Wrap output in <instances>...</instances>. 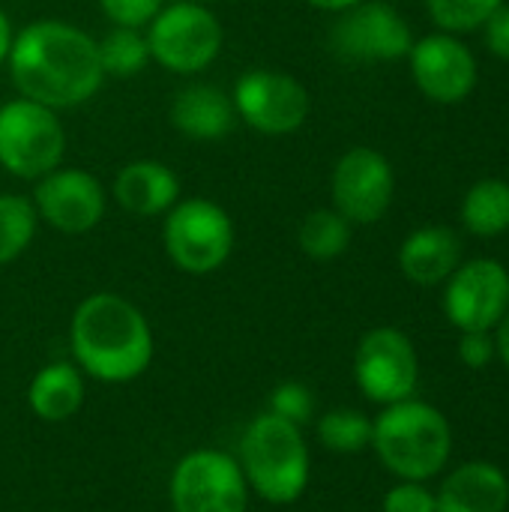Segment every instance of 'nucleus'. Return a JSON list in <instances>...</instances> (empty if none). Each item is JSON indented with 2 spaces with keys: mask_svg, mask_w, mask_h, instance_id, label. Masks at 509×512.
<instances>
[{
  "mask_svg": "<svg viewBox=\"0 0 509 512\" xmlns=\"http://www.w3.org/2000/svg\"><path fill=\"white\" fill-rule=\"evenodd\" d=\"M6 66L18 96L54 111L90 102L105 84L96 39L63 18L24 24L12 36Z\"/></svg>",
  "mask_w": 509,
  "mask_h": 512,
  "instance_id": "nucleus-1",
  "label": "nucleus"
},
{
  "mask_svg": "<svg viewBox=\"0 0 509 512\" xmlns=\"http://www.w3.org/2000/svg\"><path fill=\"white\" fill-rule=\"evenodd\" d=\"M69 345L75 363L105 384L135 381L153 360V330L144 312L111 291L78 303L69 324Z\"/></svg>",
  "mask_w": 509,
  "mask_h": 512,
  "instance_id": "nucleus-2",
  "label": "nucleus"
},
{
  "mask_svg": "<svg viewBox=\"0 0 509 512\" xmlns=\"http://www.w3.org/2000/svg\"><path fill=\"white\" fill-rule=\"evenodd\" d=\"M372 447L390 474L423 483L447 468L453 453V429L435 405L402 399L387 405L372 423Z\"/></svg>",
  "mask_w": 509,
  "mask_h": 512,
  "instance_id": "nucleus-3",
  "label": "nucleus"
},
{
  "mask_svg": "<svg viewBox=\"0 0 509 512\" xmlns=\"http://www.w3.org/2000/svg\"><path fill=\"white\" fill-rule=\"evenodd\" d=\"M240 468L246 483L270 504H294L309 486V447L300 426L258 414L240 441Z\"/></svg>",
  "mask_w": 509,
  "mask_h": 512,
  "instance_id": "nucleus-4",
  "label": "nucleus"
},
{
  "mask_svg": "<svg viewBox=\"0 0 509 512\" xmlns=\"http://www.w3.org/2000/svg\"><path fill=\"white\" fill-rule=\"evenodd\" d=\"M150 60L174 75H198L210 69L225 45L219 15L198 0H171L144 27Z\"/></svg>",
  "mask_w": 509,
  "mask_h": 512,
  "instance_id": "nucleus-5",
  "label": "nucleus"
},
{
  "mask_svg": "<svg viewBox=\"0 0 509 512\" xmlns=\"http://www.w3.org/2000/svg\"><path fill=\"white\" fill-rule=\"evenodd\" d=\"M234 237L231 213L210 198H180L162 216L165 255L189 276H207L225 267L234 252Z\"/></svg>",
  "mask_w": 509,
  "mask_h": 512,
  "instance_id": "nucleus-6",
  "label": "nucleus"
},
{
  "mask_svg": "<svg viewBox=\"0 0 509 512\" xmlns=\"http://www.w3.org/2000/svg\"><path fill=\"white\" fill-rule=\"evenodd\" d=\"M66 156V129L54 108L33 99L0 102V168L18 180L36 183L60 168Z\"/></svg>",
  "mask_w": 509,
  "mask_h": 512,
  "instance_id": "nucleus-7",
  "label": "nucleus"
},
{
  "mask_svg": "<svg viewBox=\"0 0 509 512\" xmlns=\"http://www.w3.org/2000/svg\"><path fill=\"white\" fill-rule=\"evenodd\" d=\"M231 99L237 108V120L270 138H282L303 129L312 114V96L306 84L291 72L267 66L243 72L234 81Z\"/></svg>",
  "mask_w": 509,
  "mask_h": 512,
  "instance_id": "nucleus-8",
  "label": "nucleus"
},
{
  "mask_svg": "<svg viewBox=\"0 0 509 512\" xmlns=\"http://www.w3.org/2000/svg\"><path fill=\"white\" fill-rule=\"evenodd\" d=\"M174 512H246L249 483L234 456L219 450H195L183 456L171 474Z\"/></svg>",
  "mask_w": 509,
  "mask_h": 512,
  "instance_id": "nucleus-9",
  "label": "nucleus"
},
{
  "mask_svg": "<svg viewBox=\"0 0 509 512\" xmlns=\"http://www.w3.org/2000/svg\"><path fill=\"white\" fill-rule=\"evenodd\" d=\"M33 210L48 228L78 237L93 231L108 210V189L102 180L75 165H60L33 183Z\"/></svg>",
  "mask_w": 509,
  "mask_h": 512,
  "instance_id": "nucleus-10",
  "label": "nucleus"
},
{
  "mask_svg": "<svg viewBox=\"0 0 509 512\" xmlns=\"http://www.w3.org/2000/svg\"><path fill=\"white\" fill-rule=\"evenodd\" d=\"M414 45L408 21L381 0H360L357 6L339 12L330 27V48L342 60L354 63H387L408 57Z\"/></svg>",
  "mask_w": 509,
  "mask_h": 512,
  "instance_id": "nucleus-11",
  "label": "nucleus"
},
{
  "mask_svg": "<svg viewBox=\"0 0 509 512\" xmlns=\"http://www.w3.org/2000/svg\"><path fill=\"white\" fill-rule=\"evenodd\" d=\"M354 378L363 396L378 405L411 399L420 381L414 342L396 327L369 330L354 351Z\"/></svg>",
  "mask_w": 509,
  "mask_h": 512,
  "instance_id": "nucleus-12",
  "label": "nucleus"
},
{
  "mask_svg": "<svg viewBox=\"0 0 509 512\" xmlns=\"http://www.w3.org/2000/svg\"><path fill=\"white\" fill-rule=\"evenodd\" d=\"M396 192L393 165L372 147H351L339 156L330 177L333 210L351 225H372L387 216Z\"/></svg>",
  "mask_w": 509,
  "mask_h": 512,
  "instance_id": "nucleus-13",
  "label": "nucleus"
},
{
  "mask_svg": "<svg viewBox=\"0 0 509 512\" xmlns=\"http://www.w3.org/2000/svg\"><path fill=\"white\" fill-rule=\"evenodd\" d=\"M444 312L462 333L495 330L509 312L507 267L492 258H477L456 267L447 279Z\"/></svg>",
  "mask_w": 509,
  "mask_h": 512,
  "instance_id": "nucleus-14",
  "label": "nucleus"
},
{
  "mask_svg": "<svg viewBox=\"0 0 509 512\" xmlns=\"http://www.w3.org/2000/svg\"><path fill=\"white\" fill-rule=\"evenodd\" d=\"M414 84L441 105H456L477 87V60L468 45L450 33H432L408 51Z\"/></svg>",
  "mask_w": 509,
  "mask_h": 512,
  "instance_id": "nucleus-15",
  "label": "nucleus"
},
{
  "mask_svg": "<svg viewBox=\"0 0 509 512\" xmlns=\"http://www.w3.org/2000/svg\"><path fill=\"white\" fill-rule=\"evenodd\" d=\"M108 198L138 219L165 216L180 201V177L162 159H132L114 174Z\"/></svg>",
  "mask_w": 509,
  "mask_h": 512,
  "instance_id": "nucleus-16",
  "label": "nucleus"
},
{
  "mask_svg": "<svg viewBox=\"0 0 509 512\" xmlns=\"http://www.w3.org/2000/svg\"><path fill=\"white\" fill-rule=\"evenodd\" d=\"M168 120L189 141H219L237 126V108L231 93H225L222 87L192 81L174 93Z\"/></svg>",
  "mask_w": 509,
  "mask_h": 512,
  "instance_id": "nucleus-17",
  "label": "nucleus"
},
{
  "mask_svg": "<svg viewBox=\"0 0 509 512\" xmlns=\"http://www.w3.org/2000/svg\"><path fill=\"white\" fill-rule=\"evenodd\" d=\"M435 504L438 512H507V474L492 462H468L444 480Z\"/></svg>",
  "mask_w": 509,
  "mask_h": 512,
  "instance_id": "nucleus-18",
  "label": "nucleus"
},
{
  "mask_svg": "<svg viewBox=\"0 0 509 512\" xmlns=\"http://www.w3.org/2000/svg\"><path fill=\"white\" fill-rule=\"evenodd\" d=\"M462 258V243L450 228L429 225L405 237L399 249V270L414 285H441L453 276Z\"/></svg>",
  "mask_w": 509,
  "mask_h": 512,
  "instance_id": "nucleus-19",
  "label": "nucleus"
},
{
  "mask_svg": "<svg viewBox=\"0 0 509 512\" xmlns=\"http://www.w3.org/2000/svg\"><path fill=\"white\" fill-rule=\"evenodd\" d=\"M27 402L33 414L45 423H63L78 414L84 402V381L72 363L42 366L27 390Z\"/></svg>",
  "mask_w": 509,
  "mask_h": 512,
  "instance_id": "nucleus-20",
  "label": "nucleus"
},
{
  "mask_svg": "<svg viewBox=\"0 0 509 512\" xmlns=\"http://www.w3.org/2000/svg\"><path fill=\"white\" fill-rule=\"evenodd\" d=\"M297 243L306 258L333 261V258L345 255V249L351 246V222L333 207L309 210L297 228Z\"/></svg>",
  "mask_w": 509,
  "mask_h": 512,
  "instance_id": "nucleus-21",
  "label": "nucleus"
},
{
  "mask_svg": "<svg viewBox=\"0 0 509 512\" xmlns=\"http://www.w3.org/2000/svg\"><path fill=\"white\" fill-rule=\"evenodd\" d=\"M462 222L477 237H498L509 231V183L480 180L462 201Z\"/></svg>",
  "mask_w": 509,
  "mask_h": 512,
  "instance_id": "nucleus-22",
  "label": "nucleus"
},
{
  "mask_svg": "<svg viewBox=\"0 0 509 512\" xmlns=\"http://www.w3.org/2000/svg\"><path fill=\"white\" fill-rule=\"evenodd\" d=\"M99 45V63L105 78H135L147 69L150 60V45L144 30L138 27H111Z\"/></svg>",
  "mask_w": 509,
  "mask_h": 512,
  "instance_id": "nucleus-23",
  "label": "nucleus"
},
{
  "mask_svg": "<svg viewBox=\"0 0 509 512\" xmlns=\"http://www.w3.org/2000/svg\"><path fill=\"white\" fill-rule=\"evenodd\" d=\"M39 216L33 210V201L18 192H0V267L18 261L33 237H36Z\"/></svg>",
  "mask_w": 509,
  "mask_h": 512,
  "instance_id": "nucleus-24",
  "label": "nucleus"
},
{
  "mask_svg": "<svg viewBox=\"0 0 509 512\" xmlns=\"http://www.w3.org/2000/svg\"><path fill=\"white\" fill-rule=\"evenodd\" d=\"M318 438L333 453H360L372 447V420L354 408H339L318 420Z\"/></svg>",
  "mask_w": 509,
  "mask_h": 512,
  "instance_id": "nucleus-25",
  "label": "nucleus"
},
{
  "mask_svg": "<svg viewBox=\"0 0 509 512\" xmlns=\"http://www.w3.org/2000/svg\"><path fill=\"white\" fill-rule=\"evenodd\" d=\"M501 3L504 0H426L432 21L444 33H465L483 27Z\"/></svg>",
  "mask_w": 509,
  "mask_h": 512,
  "instance_id": "nucleus-26",
  "label": "nucleus"
},
{
  "mask_svg": "<svg viewBox=\"0 0 509 512\" xmlns=\"http://www.w3.org/2000/svg\"><path fill=\"white\" fill-rule=\"evenodd\" d=\"M312 411H315V399H312V390L300 381H285L273 390L270 396V414L294 423V426H303L312 420Z\"/></svg>",
  "mask_w": 509,
  "mask_h": 512,
  "instance_id": "nucleus-27",
  "label": "nucleus"
},
{
  "mask_svg": "<svg viewBox=\"0 0 509 512\" xmlns=\"http://www.w3.org/2000/svg\"><path fill=\"white\" fill-rule=\"evenodd\" d=\"M96 3L102 15L111 21V27H138V30H144L165 6V0H96Z\"/></svg>",
  "mask_w": 509,
  "mask_h": 512,
  "instance_id": "nucleus-28",
  "label": "nucleus"
},
{
  "mask_svg": "<svg viewBox=\"0 0 509 512\" xmlns=\"http://www.w3.org/2000/svg\"><path fill=\"white\" fill-rule=\"evenodd\" d=\"M384 512H438V504H435V495L423 483L405 480L387 492Z\"/></svg>",
  "mask_w": 509,
  "mask_h": 512,
  "instance_id": "nucleus-29",
  "label": "nucleus"
},
{
  "mask_svg": "<svg viewBox=\"0 0 509 512\" xmlns=\"http://www.w3.org/2000/svg\"><path fill=\"white\" fill-rule=\"evenodd\" d=\"M498 354L492 330H474V333H462L459 339V357L468 369H486L492 363V357Z\"/></svg>",
  "mask_w": 509,
  "mask_h": 512,
  "instance_id": "nucleus-30",
  "label": "nucleus"
},
{
  "mask_svg": "<svg viewBox=\"0 0 509 512\" xmlns=\"http://www.w3.org/2000/svg\"><path fill=\"white\" fill-rule=\"evenodd\" d=\"M486 27V48L495 54V57H504L509 60V6H498L489 21L483 24Z\"/></svg>",
  "mask_w": 509,
  "mask_h": 512,
  "instance_id": "nucleus-31",
  "label": "nucleus"
},
{
  "mask_svg": "<svg viewBox=\"0 0 509 512\" xmlns=\"http://www.w3.org/2000/svg\"><path fill=\"white\" fill-rule=\"evenodd\" d=\"M12 36H15V30H12V21H9L6 9L0 6V66H3V63H6V57H9Z\"/></svg>",
  "mask_w": 509,
  "mask_h": 512,
  "instance_id": "nucleus-32",
  "label": "nucleus"
},
{
  "mask_svg": "<svg viewBox=\"0 0 509 512\" xmlns=\"http://www.w3.org/2000/svg\"><path fill=\"white\" fill-rule=\"evenodd\" d=\"M495 348H498V354H501V360L507 363L509 369V312L501 318V324H498V336H495Z\"/></svg>",
  "mask_w": 509,
  "mask_h": 512,
  "instance_id": "nucleus-33",
  "label": "nucleus"
},
{
  "mask_svg": "<svg viewBox=\"0 0 509 512\" xmlns=\"http://www.w3.org/2000/svg\"><path fill=\"white\" fill-rule=\"evenodd\" d=\"M309 6H315V9H321V12H345V9H351V6H357L360 0H306Z\"/></svg>",
  "mask_w": 509,
  "mask_h": 512,
  "instance_id": "nucleus-34",
  "label": "nucleus"
}]
</instances>
